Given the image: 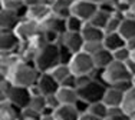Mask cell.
Returning <instances> with one entry per match:
<instances>
[{
  "label": "cell",
  "mask_w": 135,
  "mask_h": 120,
  "mask_svg": "<svg viewBox=\"0 0 135 120\" xmlns=\"http://www.w3.org/2000/svg\"><path fill=\"white\" fill-rule=\"evenodd\" d=\"M40 72L39 69L35 66L33 62H26V60H19L17 63L10 69L7 77L13 84L17 86H25V87H30L33 84L37 83L39 80Z\"/></svg>",
  "instance_id": "obj_1"
},
{
  "label": "cell",
  "mask_w": 135,
  "mask_h": 120,
  "mask_svg": "<svg viewBox=\"0 0 135 120\" xmlns=\"http://www.w3.org/2000/svg\"><path fill=\"white\" fill-rule=\"evenodd\" d=\"M35 66L39 69L40 73L50 72L60 63V53H59V43H46L33 60Z\"/></svg>",
  "instance_id": "obj_2"
},
{
  "label": "cell",
  "mask_w": 135,
  "mask_h": 120,
  "mask_svg": "<svg viewBox=\"0 0 135 120\" xmlns=\"http://www.w3.org/2000/svg\"><path fill=\"white\" fill-rule=\"evenodd\" d=\"M107 84L104 81L98 80V79H92L89 83H86L85 86L78 87L79 99H82L83 102H86L88 105L95 102H101L104 99V94L107 91Z\"/></svg>",
  "instance_id": "obj_3"
},
{
  "label": "cell",
  "mask_w": 135,
  "mask_h": 120,
  "mask_svg": "<svg viewBox=\"0 0 135 120\" xmlns=\"http://www.w3.org/2000/svg\"><path fill=\"white\" fill-rule=\"evenodd\" d=\"M128 79H132V74L127 69L125 63L118 62V60H114L108 67L102 70V80L107 86H111L121 80H128Z\"/></svg>",
  "instance_id": "obj_4"
},
{
  "label": "cell",
  "mask_w": 135,
  "mask_h": 120,
  "mask_svg": "<svg viewBox=\"0 0 135 120\" xmlns=\"http://www.w3.org/2000/svg\"><path fill=\"white\" fill-rule=\"evenodd\" d=\"M69 66H70V69H72L73 74H91L96 70L95 63H94V57H92L89 53L83 52V50L73 54Z\"/></svg>",
  "instance_id": "obj_5"
},
{
  "label": "cell",
  "mask_w": 135,
  "mask_h": 120,
  "mask_svg": "<svg viewBox=\"0 0 135 120\" xmlns=\"http://www.w3.org/2000/svg\"><path fill=\"white\" fill-rule=\"evenodd\" d=\"M15 31L22 39V42H27V40L33 39L35 36H37L39 33H42L43 30H42L40 21L32 20L29 17H23L20 20V23L17 24V27L15 29Z\"/></svg>",
  "instance_id": "obj_6"
},
{
  "label": "cell",
  "mask_w": 135,
  "mask_h": 120,
  "mask_svg": "<svg viewBox=\"0 0 135 120\" xmlns=\"http://www.w3.org/2000/svg\"><path fill=\"white\" fill-rule=\"evenodd\" d=\"M98 9L99 4L92 0H75L72 4V14L78 16L83 21H89Z\"/></svg>",
  "instance_id": "obj_7"
},
{
  "label": "cell",
  "mask_w": 135,
  "mask_h": 120,
  "mask_svg": "<svg viewBox=\"0 0 135 120\" xmlns=\"http://www.w3.org/2000/svg\"><path fill=\"white\" fill-rule=\"evenodd\" d=\"M22 39L15 30H0V52H19Z\"/></svg>",
  "instance_id": "obj_8"
},
{
  "label": "cell",
  "mask_w": 135,
  "mask_h": 120,
  "mask_svg": "<svg viewBox=\"0 0 135 120\" xmlns=\"http://www.w3.org/2000/svg\"><path fill=\"white\" fill-rule=\"evenodd\" d=\"M59 43H63L66 47H69L73 53H78L83 49L85 45V39H83L81 31H65V33L60 36Z\"/></svg>",
  "instance_id": "obj_9"
},
{
  "label": "cell",
  "mask_w": 135,
  "mask_h": 120,
  "mask_svg": "<svg viewBox=\"0 0 135 120\" xmlns=\"http://www.w3.org/2000/svg\"><path fill=\"white\" fill-rule=\"evenodd\" d=\"M36 84L39 86L42 94H45V96L56 93V91L59 90V87H60V83L53 77L50 72H45V73H40L39 80H37Z\"/></svg>",
  "instance_id": "obj_10"
},
{
  "label": "cell",
  "mask_w": 135,
  "mask_h": 120,
  "mask_svg": "<svg viewBox=\"0 0 135 120\" xmlns=\"http://www.w3.org/2000/svg\"><path fill=\"white\" fill-rule=\"evenodd\" d=\"M22 19L23 17L16 12L2 9L0 10V30H15Z\"/></svg>",
  "instance_id": "obj_11"
},
{
  "label": "cell",
  "mask_w": 135,
  "mask_h": 120,
  "mask_svg": "<svg viewBox=\"0 0 135 120\" xmlns=\"http://www.w3.org/2000/svg\"><path fill=\"white\" fill-rule=\"evenodd\" d=\"M42 24V30L43 31H56L59 34H63L66 31V24H65V19L57 17L56 14L50 13L45 20L40 21Z\"/></svg>",
  "instance_id": "obj_12"
},
{
  "label": "cell",
  "mask_w": 135,
  "mask_h": 120,
  "mask_svg": "<svg viewBox=\"0 0 135 120\" xmlns=\"http://www.w3.org/2000/svg\"><path fill=\"white\" fill-rule=\"evenodd\" d=\"M50 13H52V9H50L49 3H42V4H36V6H29L25 17H29L36 21H42Z\"/></svg>",
  "instance_id": "obj_13"
},
{
  "label": "cell",
  "mask_w": 135,
  "mask_h": 120,
  "mask_svg": "<svg viewBox=\"0 0 135 120\" xmlns=\"http://www.w3.org/2000/svg\"><path fill=\"white\" fill-rule=\"evenodd\" d=\"M55 116L57 120H79L81 110L76 105H60L55 110Z\"/></svg>",
  "instance_id": "obj_14"
},
{
  "label": "cell",
  "mask_w": 135,
  "mask_h": 120,
  "mask_svg": "<svg viewBox=\"0 0 135 120\" xmlns=\"http://www.w3.org/2000/svg\"><path fill=\"white\" fill-rule=\"evenodd\" d=\"M0 120H20V109L9 100H0Z\"/></svg>",
  "instance_id": "obj_15"
},
{
  "label": "cell",
  "mask_w": 135,
  "mask_h": 120,
  "mask_svg": "<svg viewBox=\"0 0 135 120\" xmlns=\"http://www.w3.org/2000/svg\"><path fill=\"white\" fill-rule=\"evenodd\" d=\"M75 0H55L50 3V9L52 13L56 14L60 19H66L72 14V4Z\"/></svg>",
  "instance_id": "obj_16"
},
{
  "label": "cell",
  "mask_w": 135,
  "mask_h": 120,
  "mask_svg": "<svg viewBox=\"0 0 135 120\" xmlns=\"http://www.w3.org/2000/svg\"><path fill=\"white\" fill-rule=\"evenodd\" d=\"M82 36L85 39V42H92V40H104L105 36V30L101 27L92 24L91 21H85L82 27Z\"/></svg>",
  "instance_id": "obj_17"
},
{
  "label": "cell",
  "mask_w": 135,
  "mask_h": 120,
  "mask_svg": "<svg viewBox=\"0 0 135 120\" xmlns=\"http://www.w3.org/2000/svg\"><path fill=\"white\" fill-rule=\"evenodd\" d=\"M62 105H76L79 100V93L78 89L75 87H68V86H60L59 90L56 91Z\"/></svg>",
  "instance_id": "obj_18"
},
{
  "label": "cell",
  "mask_w": 135,
  "mask_h": 120,
  "mask_svg": "<svg viewBox=\"0 0 135 120\" xmlns=\"http://www.w3.org/2000/svg\"><path fill=\"white\" fill-rule=\"evenodd\" d=\"M104 47L108 50H111V52H115L117 49H119V47L125 46L127 45V40L122 37V34L119 31H112V33H105L104 36Z\"/></svg>",
  "instance_id": "obj_19"
},
{
  "label": "cell",
  "mask_w": 135,
  "mask_h": 120,
  "mask_svg": "<svg viewBox=\"0 0 135 120\" xmlns=\"http://www.w3.org/2000/svg\"><path fill=\"white\" fill-rule=\"evenodd\" d=\"M122 99H124V93H122L121 90L115 89V87H112V86H108L102 102H104L108 107H121Z\"/></svg>",
  "instance_id": "obj_20"
},
{
  "label": "cell",
  "mask_w": 135,
  "mask_h": 120,
  "mask_svg": "<svg viewBox=\"0 0 135 120\" xmlns=\"http://www.w3.org/2000/svg\"><path fill=\"white\" fill-rule=\"evenodd\" d=\"M92 57H94L95 67L96 69H101V70H104L105 67H108V66L114 62V54H112V52H111V50H108V49H105V47L101 50V52L95 53Z\"/></svg>",
  "instance_id": "obj_21"
},
{
  "label": "cell",
  "mask_w": 135,
  "mask_h": 120,
  "mask_svg": "<svg viewBox=\"0 0 135 120\" xmlns=\"http://www.w3.org/2000/svg\"><path fill=\"white\" fill-rule=\"evenodd\" d=\"M121 107L129 117L135 114V87H132V89H129L128 91L124 93Z\"/></svg>",
  "instance_id": "obj_22"
},
{
  "label": "cell",
  "mask_w": 135,
  "mask_h": 120,
  "mask_svg": "<svg viewBox=\"0 0 135 120\" xmlns=\"http://www.w3.org/2000/svg\"><path fill=\"white\" fill-rule=\"evenodd\" d=\"M2 9H7V10H13L16 13H19L22 17L26 16L27 6L25 4L23 0H0Z\"/></svg>",
  "instance_id": "obj_23"
},
{
  "label": "cell",
  "mask_w": 135,
  "mask_h": 120,
  "mask_svg": "<svg viewBox=\"0 0 135 120\" xmlns=\"http://www.w3.org/2000/svg\"><path fill=\"white\" fill-rule=\"evenodd\" d=\"M118 31L122 34V37L125 40L135 37V17H125L122 20L121 27Z\"/></svg>",
  "instance_id": "obj_24"
},
{
  "label": "cell",
  "mask_w": 135,
  "mask_h": 120,
  "mask_svg": "<svg viewBox=\"0 0 135 120\" xmlns=\"http://www.w3.org/2000/svg\"><path fill=\"white\" fill-rule=\"evenodd\" d=\"M50 73H52L53 77L56 79L60 84H62L63 81H65L66 79L72 74V69H70V66L66 64V63H59L56 67H53L52 70H50Z\"/></svg>",
  "instance_id": "obj_25"
},
{
  "label": "cell",
  "mask_w": 135,
  "mask_h": 120,
  "mask_svg": "<svg viewBox=\"0 0 135 120\" xmlns=\"http://www.w3.org/2000/svg\"><path fill=\"white\" fill-rule=\"evenodd\" d=\"M111 16H112V13H109V12L99 7L98 10L95 12V14L91 17L89 21H91L92 24H95V26H98V27H101V29L105 30V26H107V23H108V20H109Z\"/></svg>",
  "instance_id": "obj_26"
},
{
  "label": "cell",
  "mask_w": 135,
  "mask_h": 120,
  "mask_svg": "<svg viewBox=\"0 0 135 120\" xmlns=\"http://www.w3.org/2000/svg\"><path fill=\"white\" fill-rule=\"evenodd\" d=\"M65 24H66V30L68 31H82V27L85 24V21L82 19H79L78 16L70 14L69 17L65 19Z\"/></svg>",
  "instance_id": "obj_27"
},
{
  "label": "cell",
  "mask_w": 135,
  "mask_h": 120,
  "mask_svg": "<svg viewBox=\"0 0 135 120\" xmlns=\"http://www.w3.org/2000/svg\"><path fill=\"white\" fill-rule=\"evenodd\" d=\"M108 110H109V107L105 105L104 102H95V103H91L88 107V112H91V113H94V114L96 116H99V117H102V119H107V116H108Z\"/></svg>",
  "instance_id": "obj_28"
},
{
  "label": "cell",
  "mask_w": 135,
  "mask_h": 120,
  "mask_svg": "<svg viewBox=\"0 0 135 120\" xmlns=\"http://www.w3.org/2000/svg\"><path fill=\"white\" fill-rule=\"evenodd\" d=\"M20 120H42V113L30 106L20 109Z\"/></svg>",
  "instance_id": "obj_29"
},
{
  "label": "cell",
  "mask_w": 135,
  "mask_h": 120,
  "mask_svg": "<svg viewBox=\"0 0 135 120\" xmlns=\"http://www.w3.org/2000/svg\"><path fill=\"white\" fill-rule=\"evenodd\" d=\"M105 120H129V116L122 110V107H109Z\"/></svg>",
  "instance_id": "obj_30"
},
{
  "label": "cell",
  "mask_w": 135,
  "mask_h": 120,
  "mask_svg": "<svg viewBox=\"0 0 135 120\" xmlns=\"http://www.w3.org/2000/svg\"><path fill=\"white\" fill-rule=\"evenodd\" d=\"M112 54H114V60H118V62H122V63H125L127 60H129L132 57V52L128 49L127 45L117 49L115 52H112Z\"/></svg>",
  "instance_id": "obj_31"
},
{
  "label": "cell",
  "mask_w": 135,
  "mask_h": 120,
  "mask_svg": "<svg viewBox=\"0 0 135 120\" xmlns=\"http://www.w3.org/2000/svg\"><path fill=\"white\" fill-rule=\"evenodd\" d=\"M29 106H30L32 109H35V110H37V112L42 113L45 109H46V97H45V94H36V96H32Z\"/></svg>",
  "instance_id": "obj_32"
},
{
  "label": "cell",
  "mask_w": 135,
  "mask_h": 120,
  "mask_svg": "<svg viewBox=\"0 0 135 120\" xmlns=\"http://www.w3.org/2000/svg\"><path fill=\"white\" fill-rule=\"evenodd\" d=\"M102 49H104V42H102V40H92V42H85L82 50L86 53H89L91 56H94L95 53L101 52Z\"/></svg>",
  "instance_id": "obj_33"
},
{
  "label": "cell",
  "mask_w": 135,
  "mask_h": 120,
  "mask_svg": "<svg viewBox=\"0 0 135 120\" xmlns=\"http://www.w3.org/2000/svg\"><path fill=\"white\" fill-rule=\"evenodd\" d=\"M45 97H46V107H49V109H52V110H56L57 107L62 105L56 93H53V94H47V96H45Z\"/></svg>",
  "instance_id": "obj_34"
},
{
  "label": "cell",
  "mask_w": 135,
  "mask_h": 120,
  "mask_svg": "<svg viewBox=\"0 0 135 120\" xmlns=\"http://www.w3.org/2000/svg\"><path fill=\"white\" fill-rule=\"evenodd\" d=\"M79 120H105V119H102V117H99V116H96L94 114V113H91V112H83L81 113V117H79Z\"/></svg>",
  "instance_id": "obj_35"
},
{
  "label": "cell",
  "mask_w": 135,
  "mask_h": 120,
  "mask_svg": "<svg viewBox=\"0 0 135 120\" xmlns=\"http://www.w3.org/2000/svg\"><path fill=\"white\" fill-rule=\"evenodd\" d=\"M125 66H127V69L129 70V73L134 76L135 74V60L131 57L129 60H127V62H125Z\"/></svg>",
  "instance_id": "obj_36"
},
{
  "label": "cell",
  "mask_w": 135,
  "mask_h": 120,
  "mask_svg": "<svg viewBox=\"0 0 135 120\" xmlns=\"http://www.w3.org/2000/svg\"><path fill=\"white\" fill-rule=\"evenodd\" d=\"M25 4L27 6H36V4H42V3H47V0H23Z\"/></svg>",
  "instance_id": "obj_37"
},
{
  "label": "cell",
  "mask_w": 135,
  "mask_h": 120,
  "mask_svg": "<svg viewBox=\"0 0 135 120\" xmlns=\"http://www.w3.org/2000/svg\"><path fill=\"white\" fill-rule=\"evenodd\" d=\"M127 46H128V49H129L131 52H134V50H135V37L127 40Z\"/></svg>",
  "instance_id": "obj_38"
},
{
  "label": "cell",
  "mask_w": 135,
  "mask_h": 120,
  "mask_svg": "<svg viewBox=\"0 0 135 120\" xmlns=\"http://www.w3.org/2000/svg\"><path fill=\"white\" fill-rule=\"evenodd\" d=\"M129 9L132 10V13H135V2L132 3V4H131V7H129Z\"/></svg>",
  "instance_id": "obj_39"
},
{
  "label": "cell",
  "mask_w": 135,
  "mask_h": 120,
  "mask_svg": "<svg viewBox=\"0 0 135 120\" xmlns=\"http://www.w3.org/2000/svg\"><path fill=\"white\" fill-rule=\"evenodd\" d=\"M92 2H95V3H98V4H99V3H102V2H107V0H92Z\"/></svg>",
  "instance_id": "obj_40"
},
{
  "label": "cell",
  "mask_w": 135,
  "mask_h": 120,
  "mask_svg": "<svg viewBox=\"0 0 135 120\" xmlns=\"http://www.w3.org/2000/svg\"><path fill=\"white\" fill-rule=\"evenodd\" d=\"M132 83H134V86H135V74L132 76Z\"/></svg>",
  "instance_id": "obj_41"
},
{
  "label": "cell",
  "mask_w": 135,
  "mask_h": 120,
  "mask_svg": "<svg viewBox=\"0 0 135 120\" xmlns=\"http://www.w3.org/2000/svg\"><path fill=\"white\" fill-rule=\"evenodd\" d=\"M132 59L135 60V50H134V52H132Z\"/></svg>",
  "instance_id": "obj_42"
},
{
  "label": "cell",
  "mask_w": 135,
  "mask_h": 120,
  "mask_svg": "<svg viewBox=\"0 0 135 120\" xmlns=\"http://www.w3.org/2000/svg\"><path fill=\"white\" fill-rule=\"evenodd\" d=\"M129 119H131V120H135V114H134V116H131Z\"/></svg>",
  "instance_id": "obj_43"
},
{
  "label": "cell",
  "mask_w": 135,
  "mask_h": 120,
  "mask_svg": "<svg viewBox=\"0 0 135 120\" xmlns=\"http://www.w3.org/2000/svg\"><path fill=\"white\" fill-rule=\"evenodd\" d=\"M55 2V0H47V3H49V4H50V3H53Z\"/></svg>",
  "instance_id": "obj_44"
},
{
  "label": "cell",
  "mask_w": 135,
  "mask_h": 120,
  "mask_svg": "<svg viewBox=\"0 0 135 120\" xmlns=\"http://www.w3.org/2000/svg\"><path fill=\"white\" fill-rule=\"evenodd\" d=\"M129 120H131V119H129Z\"/></svg>",
  "instance_id": "obj_45"
}]
</instances>
